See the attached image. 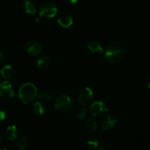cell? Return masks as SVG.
Masks as SVG:
<instances>
[{"instance_id": "10", "label": "cell", "mask_w": 150, "mask_h": 150, "mask_svg": "<svg viewBox=\"0 0 150 150\" xmlns=\"http://www.w3.org/2000/svg\"><path fill=\"white\" fill-rule=\"evenodd\" d=\"M117 123V119L113 115H107L101 120L100 127L104 130H108L112 128Z\"/></svg>"}, {"instance_id": "4", "label": "cell", "mask_w": 150, "mask_h": 150, "mask_svg": "<svg viewBox=\"0 0 150 150\" xmlns=\"http://www.w3.org/2000/svg\"><path fill=\"white\" fill-rule=\"evenodd\" d=\"M58 13V8L54 3L51 1L44 2L40 6L39 8V16L40 17L54 18Z\"/></svg>"}, {"instance_id": "8", "label": "cell", "mask_w": 150, "mask_h": 150, "mask_svg": "<svg viewBox=\"0 0 150 150\" xmlns=\"http://www.w3.org/2000/svg\"><path fill=\"white\" fill-rule=\"evenodd\" d=\"M26 50L29 55L38 57L42 52V46L38 41L30 40L26 43Z\"/></svg>"}, {"instance_id": "9", "label": "cell", "mask_w": 150, "mask_h": 150, "mask_svg": "<svg viewBox=\"0 0 150 150\" xmlns=\"http://www.w3.org/2000/svg\"><path fill=\"white\" fill-rule=\"evenodd\" d=\"M57 21L60 26L64 28V29H67L72 26L73 23V18L71 15L64 13L60 15V16L57 19Z\"/></svg>"}, {"instance_id": "25", "label": "cell", "mask_w": 150, "mask_h": 150, "mask_svg": "<svg viewBox=\"0 0 150 150\" xmlns=\"http://www.w3.org/2000/svg\"><path fill=\"white\" fill-rule=\"evenodd\" d=\"M1 142H2V136H1V133H0V144H1Z\"/></svg>"}, {"instance_id": "6", "label": "cell", "mask_w": 150, "mask_h": 150, "mask_svg": "<svg viewBox=\"0 0 150 150\" xmlns=\"http://www.w3.org/2000/svg\"><path fill=\"white\" fill-rule=\"evenodd\" d=\"M93 91L89 87H84L80 90L78 95V100L82 106H86L93 98Z\"/></svg>"}, {"instance_id": "20", "label": "cell", "mask_w": 150, "mask_h": 150, "mask_svg": "<svg viewBox=\"0 0 150 150\" xmlns=\"http://www.w3.org/2000/svg\"><path fill=\"white\" fill-rule=\"evenodd\" d=\"M28 144H29V142L25 136L20 138L18 142V146L20 148V149H25L28 146Z\"/></svg>"}, {"instance_id": "19", "label": "cell", "mask_w": 150, "mask_h": 150, "mask_svg": "<svg viewBox=\"0 0 150 150\" xmlns=\"http://www.w3.org/2000/svg\"><path fill=\"white\" fill-rule=\"evenodd\" d=\"M86 127L90 131H95L98 127V124L93 118H88L86 122Z\"/></svg>"}, {"instance_id": "28", "label": "cell", "mask_w": 150, "mask_h": 150, "mask_svg": "<svg viewBox=\"0 0 150 150\" xmlns=\"http://www.w3.org/2000/svg\"><path fill=\"white\" fill-rule=\"evenodd\" d=\"M0 150H7V149H5V148H1V149H0Z\"/></svg>"}, {"instance_id": "22", "label": "cell", "mask_w": 150, "mask_h": 150, "mask_svg": "<svg viewBox=\"0 0 150 150\" xmlns=\"http://www.w3.org/2000/svg\"><path fill=\"white\" fill-rule=\"evenodd\" d=\"M6 118V114L4 111L0 110V122L4 121Z\"/></svg>"}, {"instance_id": "7", "label": "cell", "mask_w": 150, "mask_h": 150, "mask_svg": "<svg viewBox=\"0 0 150 150\" xmlns=\"http://www.w3.org/2000/svg\"><path fill=\"white\" fill-rule=\"evenodd\" d=\"M15 95L12 83L8 81H4L0 83V96L4 99H10Z\"/></svg>"}, {"instance_id": "11", "label": "cell", "mask_w": 150, "mask_h": 150, "mask_svg": "<svg viewBox=\"0 0 150 150\" xmlns=\"http://www.w3.org/2000/svg\"><path fill=\"white\" fill-rule=\"evenodd\" d=\"M20 131L17 126L11 125L9 126L6 130V136L8 140L10 141H15L19 137Z\"/></svg>"}, {"instance_id": "15", "label": "cell", "mask_w": 150, "mask_h": 150, "mask_svg": "<svg viewBox=\"0 0 150 150\" xmlns=\"http://www.w3.org/2000/svg\"><path fill=\"white\" fill-rule=\"evenodd\" d=\"M33 112L38 117H42L45 114V108L41 103L36 102L33 105Z\"/></svg>"}, {"instance_id": "16", "label": "cell", "mask_w": 150, "mask_h": 150, "mask_svg": "<svg viewBox=\"0 0 150 150\" xmlns=\"http://www.w3.org/2000/svg\"><path fill=\"white\" fill-rule=\"evenodd\" d=\"M1 77L4 79H9L13 75V67L10 65H5L1 70Z\"/></svg>"}, {"instance_id": "27", "label": "cell", "mask_w": 150, "mask_h": 150, "mask_svg": "<svg viewBox=\"0 0 150 150\" xmlns=\"http://www.w3.org/2000/svg\"><path fill=\"white\" fill-rule=\"evenodd\" d=\"M148 86H149V88L150 89V79H149V81H148Z\"/></svg>"}, {"instance_id": "29", "label": "cell", "mask_w": 150, "mask_h": 150, "mask_svg": "<svg viewBox=\"0 0 150 150\" xmlns=\"http://www.w3.org/2000/svg\"><path fill=\"white\" fill-rule=\"evenodd\" d=\"M20 150H25V149H20Z\"/></svg>"}, {"instance_id": "21", "label": "cell", "mask_w": 150, "mask_h": 150, "mask_svg": "<svg viewBox=\"0 0 150 150\" xmlns=\"http://www.w3.org/2000/svg\"><path fill=\"white\" fill-rule=\"evenodd\" d=\"M86 115H87V111H86L85 106H83L82 108H80L77 111V117L79 120H83L86 119Z\"/></svg>"}, {"instance_id": "12", "label": "cell", "mask_w": 150, "mask_h": 150, "mask_svg": "<svg viewBox=\"0 0 150 150\" xmlns=\"http://www.w3.org/2000/svg\"><path fill=\"white\" fill-rule=\"evenodd\" d=\"M87 47L91 52L95 53V54H102L103 52V48L98 41H91L88 43Z\"/></svg>"}, {"instance_id": "18", "label": "cell", "mask_w": 150, "mask_h": 150, "mask_svg": "<svg viewBox=\"0 0 150 150\" xmlns=\"http://www.w3.org/2000/svg\"><path fill=\"white\" fill-rule=\"evenodd\" d=\"M38 98L40 101L43 103H48L52 98V95H51L49 92L48 91H42L38 95Z\"/></svg>"}, {"instance_id": "17", "label": "cell", "mask_w": 150, "mask_h": 150, "mask_svg": "<svg viewBox=\"0 0 150 150\" xmlns=\"http://www.w3.org/2000/svg\"><path fill=\"white\" fill-rule=\"evenodd\" d=\"M86 146L90 150H96L99 146V141L95 137H90L86 141Z\"/></svg>"}, {"instance_id": "2", "label": "cell", "mask_w": 150, "mask_h": 150, "mask_svg": "<svg viewBox=\"0 0 150 150\" xmlns=\"http://www.w3.org/2000/svg\"><path fill=\"white\" fill-rule=\"evenodd\" d=\"M125 55V49L118 45H111L105 51L104 57L105 60L111 64H117L124 59Z\"/></svg>"}, {"instance_id": "1", "label": "cell", "mask_w": 150, "mask_h": 150, "mask_svg": "<svg viewBox=\"0 0 150 150\" xmlns=\"http://www.w3.org/2000/svg\"><path fill=\"white\" fill-rule=\"evenodd\" d=\"M38 95L36 86L31 82L23 83L18 91V98L23 104H29L33 102L38 97Z\"/></svg>"}, {"instance_id": "24", "label": "cell", "mask_w": 150, "mask_h": 150, "mask_svg": "<svg viewBox=\"0 0 150 150\" xmlns=\"http://www.w3.org/2000/svg\"><path fill=\"white\" fill-rule=\"evenodd\" d=\"M4 54H3L2 53H1V51H0V64L3 62V61H4Z\"/></svg>"}, {"instance_id": "5", "label": "cell", "mask_w": 150, "mask_h": 150, "mask_svg": "<svg viewBox=\"0 0 150 150\" xmlns=\"http://www.w3.org/2000/svg\"><path fill=\"white\" fill-rule=\"evenodd\" d=\"M108 107L104 102L100 100L95 101L89 107V113L94 117H104L108 113Z\"/></svg>"}, {"instance_id": "13", "label": "cell", "mask_w": 150, "mask_h": 150, "mask_svg": "<svg viewBox=\"0 0 150 150\" xmlns=\"http://www.w3.org/2000/svg\"><path fill=\"white\" fill-rule=\"evenodd\" d=\"M23 8L28 14H35L37 12L35 4L30 0H25L23 4Z\"/></svg>"}, {"instance_id": "3", "label": "cell", "mask_w": 150, "mask_h": 150, "mask_svg": "<svg viewBox=\"0 0 150 150\" xmlns=\"http://www.w3.org/2000/svg\"><path fill=\"white\" fill-rule=\"evenodd\" d=\"M54 108L61 114H67L70 112L73 108V101L67 95H59L54 103Z\"/></svg>"}, {"instance_id": "14", "label": "cell", "mask_w": 150, "mask_h": 150, "mask_svg": "<svg viewBox=\"0 0 150 150\" xmlns=\"http://www.w3.org/2000/svg\"><path fill=\"white\" fill-rule=\"evenodd\" d=\"M51 64V59L47 55H42L38 59V65L41 69H47Z\"/></svg>"}, {"instance_id": "23", "label": "cell", "mask_w": 150, "mask_h": 150, "mask_svg": "<svg viewBox=\"0 0 150 150\" xmlns=\"http://www.w3.org/2000/svg\"><path fill=\"white\" fill-rule=\"evenodd\" d=\"M64 3L67 4H74L79 1V0H63Z\"/></svg>"}, {"instance_id": "26", "label": "cell", "mask_w": 150, "mask_h": 150, "mask_svg": "<svg viewBox=\"0 0 150 150\" xmlns=\"http://www.w3.org/2000/svg\"><path fill=\"white\" fill-rule=\"evenodd\" d=\"M96 150H106V149H104V148H98Z\"/></svg>"}]
</instances>
